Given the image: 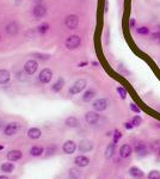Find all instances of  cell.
I'll return each instance as SVG.
<instances>
[{
    "label": "cell",
    "mask_w": 160,
    "mask_h": 179,
    "mask_svg": "<svg viewBox=\"0 0 160 179\" xmlns=\"http://www.w3.org/2000/svg\"><path fill=\"white\" fill-rule=\"evenodd\" d=\"M41 130L38 129V128H31L29 129V131H28V136L30 138H32V140H36V138H41Z\"/></svg>",
    "instance_id": "obj_18"
},
{
    "label": "cell",
    "mask_w": 160,
    "mask_h": 179,
    "mask_svg": "<svg viewBox=\"0 0 160 179\" xmlns=\"http://www.w3.org/2000/svg\"><path fill=\"white\" fill-rule=\"evenodd\" d=\"M152 38H153L154 41H157L160 43V30L159 31H157V32H153V34H152Z\"/></svg>",
    "instance_id": "obj_33"
},
{
    "label": "cell",
    "mask_w": 160,
    "mask_h": 179,
    "mask_svg": "<svg viewBox=\"0 0 160 179\" xmlns=\"http://www.w3.org/2000/svg\"><path fill=\"white\" fill-rule=\"evenodd\" d=\"M22 158V152L18 151V149H13V151H10L7 153V159L10 161H17Z\"/></svg>",
    "instance_id": "obj_13"
},
{
    "label": "cell",
    "mask_w": 160,
    "mask_h": 179,
    "mask_svg": "<svg viewBox=\"0 0 160 179\" xmlns=\"http://www.w3.org/2000/svg\"><path fill=\"white\" fill-rule=\"evenodd\" d=\"M136 32L140 34V35H148L149 34V29L146 28V27H141V28L136 29Z\"/></svg>",
    "instance_id": "obj_31"
},
{
    "label": "cell",
    "mask_w": 160,
    "mask_h": 179,
    "mask_svg": "<svg viewBox=\"0 0 160 179\" xmlns=\"http://www.w3.org/2000/svg\"><path fill=\"white\" fill-rule=\"evenodd\" d=\"M10 80V73L6 69H0V84H6Z\"/></svg>",
    "instance_id": "obj_19"
},
{
    "label": "cell",
    "mask_w": 160,
    "mask_h": 179,
    "mask_svg": "<svg viewBox=\"0 0 160 179\" xmlns=\"http://www.w3.org/2000/svg\"><path fill=\"white\" fill-rule=\"evenodd\" d=\"M135 153H137L139 156H145V155H147L148 149H147L145 143H142V142L136 143V146H135Z\"/></svg>",
    "instance_id": "obj_11"
},
{
    "label": "cell",
    "mask_w": 160,
    "mask_h": 179,
    "mask_svg": "<svg viewBox=\"0 0 160 179\" xmlns=\"http://www.w3.org/2000/svg\"><path fill=\"white\" fill-rule=\"evenodd\" d=\"M131 147L129 145H123L121 148H119V156L121 158H128L131 154Z\"/></svg>",
    "instance_id": "obj_15"
},
{
    "label": "cell",
    "mask_w": 160,
    "mask_h": 179,
    "mask_svg": "<svg viewBox=\"0 0 160 179\" xmlns=\"http://www.w3.org/2000/svg\"><path fill=\"white\" fill-rule=\"evenodd\" d=\"M65 24H66V27L68 29H75L78 27V24H79V18H78V16H75V14H69V16H67L66 17V19H65Z\"/></svg>",
    "instance_id": "obj_3"
},
{
    "label": "cell",
    "mask_w": 160,
    "mask_h": 179,
    "mask_svg": "<svg viewBox=\"0 0 160 179\" xmlns=\"http://www.w3.org/2000/svg\"><path fill=\"white\" fill-rule=\"evenodd\" d=\"M159 154H160V149H159Z\"/></svg>",
    "instance_id": "obj_40"
},
{
    "label": "cell",
    "mask_w": 160,
    "mask_h": 179,
    "mask_svg": "<svg viewBox=\"0 0 160 179\" xmlns=\"http://www.w3.org/2000/svg\"><path fill=\"white\" fill-rule=\"evenodd\" d=\"M1 149H4V146H0V151H1Z\"/></svg>",
    "instance_id": "obj_39"
},
{
    "label": "cell",
    "mask_w": 160,
    "mask_h": 179,
    "mask_svg": "<svg viewBox=\"0 0 160 179\" xmlns=\"http://www.w3.org/2000/svg\"><path fill=\"white\" fill-rule=\"evenodd\" d=\"M81 43V40L79 36L76 35H73V36H69L67 40H66V47L68 49H76Z\"/></svg>",
    "instance_id": "obj_2"
},
{
    "label": "cell",
    "mask_w": 160,
    "mask_h": 179,
    "mask_svg": "<svg viewBox=\"0 0 160 179\" xmlns=\"http://www.w3.org/2000/svg\"><path fill=\"white\" fill-rule=\"evenodd\" d=\"M37 67H38V65H37V62L35 61V60H29L27 63H25V66H24V70L28 73V74H34L36 70H37Z\"/></svg>",
    "instance_id": "obj_7"
},
{
    "label": "cell",
    "mask_w": 160,
    "mask_h": 179,
    "mask_svg": "<svg viewBox=\"0 0 160 179\" xmlns=\"http://www.w3.org/2000/svg\"><path fill=\"white\" fill-rule=\"evenodd\" d=\"M48 29H49V25H48L47 23H42V24L38 27V32H40L41 35H43V34H45V32L48 31Z\"/></svg>",
    "instance_id": "obj_28"
},
{
    "label": "cell",
    "mask_w": 160,
    "mask_h": 179,
    "mask_svg": "<svg viewBox=\"0 0 160 179\" xmlns=\"http://www.w3.org/2000/svg\"><path fill=\"white\" fill-rule=\"evenodd\" d=\"M85 87H86V80H84V79L76 80L75 83L73 84V86H71L69 93H71V95H78V93H80Z\"/></svg>",
    "instance_id": "obj_1"
},
{
    "label": "cell",
    "mask_w": 160,
    "mask_h": 179,
    "mask_svg": "<svg viewBox=\"0 0 160 179\" xmlns=\"http://www.w3.org/2000/svg\"><path fill=\"white\" fill-rule=\"evenodd\" d=\"M74 163H75V165L79 166V167H86L90 164V159H88L87 156H85V155H79V156L75 158Z\"/></svg>",
    "instance_id": "obj_10"
},
{
    "label": "cell",
    "mask_w": 160,
    "mask_h": 179,
    "mask_svg": "<svg viewBox=\"0 0 160 179\" xmlns=\"http://www.w3.org/2000/svg\"><path fill=\"white\" fill-rule=\"evenodd\" d=\"M63 84H65V80H63L62 78H60L58 81L52 86V90H53L54 92H59V91H61V90H62V87H63Z\"/></svg>",
    "instance_id": "obj_21"
},
{
    "label": "cell",
    "mask_w": 160,
    "mask_h": 179,
    "mask_svg": "<svg viewBox=\"0 0 160 179\" xmlns=\"http://www.w3.org/2000/svg\"><path fill=\"white\" fill-rule=\"evenodd\" d=\"M141 122H142V120H141L140 116H134V117L131 118V123H133L134 127H139V125L141 124Z\"/></svg>",
    "instance_id": "obj_29"
},
{
    "label": "cell",
    "mask_w": 160,
    "mask_h": 179,
    "mask_svg": "<svg viewBox=\"0 0 160 179\" xmlns=\"http://www.w3.org/2000/svg\"><path fill=\"white\" fill-rule=\"evenodd\" d=\"M124 127H126V129H128V130H130V129H133V128H134V125H133V123H129V122L124 123Z\"/></svg>",
    "instance_id": "obj_35"
},
{
    "label": "cell",
    "mask_w": 160,
    "mask_h": 179,
    "mask_svg": "<svg viewBox=\"0 0 160 179\" xmlns=\"http://www.w3.org/2000/svg\"><path fill=\"white\" fill-rule=\"evenodd\" d=\"M96 96V92L93 91V90H88L86 91L85 93H84V96H83V100L84 102H90V100H92L93 98Z\"/></svg>",
    "instance_id": "obj_23"
},
{
    "label": "cell",
    "mask_w": 160,
    "mask_h": 179,
    "mask_svg": "<svg viewBox=\"0 0 160 179\" xmlns=\"http://www.w3.org/2000/svg\"><path fill=\"white\" fill-rule=\"evenodd\" d=\"M62 149H63V152H65L66 154H73V153L75 152V149H76V145H75L74 141H66V142L63 143Z\"/></svg>",
    "instance_id": "obj_9"
},
{
    "label": "cell",
    "mask_w": 160,
    "mask_h": 179,
    "mask_svg": "<svg viewBox=\"0 0 160 179\" xmlns=\"http://www.w3.org/2000/svg\"><path fill=\"white\" fill-rule=\"evenodd\" d=\"M85 121L88 124H96L99 121V115L97 112H94V111H90L85 115Z\"/></svg>",
    "instance_id": "obj_8"
},
{
    "label": "cell",
    "mask_w": 160,
    "mask_h": 179,
    "mask_svg": "<svg viewBox=\"0 0 160 179\" xmlns=\"http://www.w3.org/2000/svg\"><path fill=\"white\" fill-rule=\"evenodd\" d=\"M18 24L17 23H15V22H11L7 27H6V32L9 34V35H11V36H13V35H16L17 32H18Z\"/></svg>",
    "instance_id": "obj_16"
},
{
    "label": "cell",
    "mask_w": 160,
    "mask_h": 179,
    "mask_svg": "<svg viewBox=\"0 0 160 179\" xmlns=\"http://www.w3.org/2000/svg\"><path fill=\"white\" fill-rule=\"evenodd\" d=\"M13 168H15V166L11 163H6V164L1 165V171H4V172H12Z\"/></svg>",
    "instance_id": "obj_25"
},
{
    "label": "cell",
    "mask_w": 160,
    "mask_h": 179,
    "mask_svg": "<svg viewBox=\"0 0 160 179\" xmlns=\"http://www.w3.org/2000/svg\"><path fill=\"white\" fill-rule=\"evenodd\" d=\"M0 179H9L6 176H0Z\"/></svg>",
    "instance_id": "obj_37"
},
{
    "label": "cell",
    "mask_w": 160,
    "mask_h": 179,
    "mask_svg": "<svg viewBox=\"0 0 160 179\" xmlns=\"http://www.w3.org/2000/svg\"><path fill=\"white\" fill-rule=\"evenodd\" d=\"M115 146H116V143H110L108 147H106V149H105V158L106 159H110L112 155H114V153H115Z\"/></svg>",
    "instance_id": "obj_20"
},
{
    "label": "cell",
    "mask_w": 160,
    "mask_h": 179,
    "mask_svg": "<svg viewBox=\"0 0 160 179\" xmlns=\"http://www.w3.org/2000/svg\"><path fill=\"white\" fill-rule=\"evenodd\" d=\"M52 77H53V72L50 69L45 68L40 73V81L43 84H48L52 80Z\"/></svg>",
    "instance_id": "obj_6"
},
{
    "label": "cell",
    "mask_w": 160,
    "mask_h": 179,
    "mask_svg": "<svg viewBox=\"0 0 160 179\" xmlns=\"http://www.w3.org/2000/svg\"><path fill=\"white\" fill-rule=\"evenodd\" d=\"M80 176H81V173H80L76 168H71V170H69V177L72 179H79L80 178Z\"/></svg>",
    "instance_id": "obj_26"
},
{
    "label": "cell",
    "mask_w": 160,
    "mask_h": 179,
    "mask_svg": "<svg viewBox=\"0 0 160 179\" xmlns=\"http://www.w3.org/2000/svg\"><path fill=\"white\" fill-rule=\"evenodd\" d=\"M17 130H18V124L17 123H9L6 125V128H5V135H7V136H11V135H13L17 133Z\"/></svg>",
    "instance_id": "obj_14"
},
{
    "label": "cell",
    "mask_w": 160,
    "mask_h": 179,
    "mask_svg": "<svg viewBox=\"0 0 160 179\" xmlns=\"http://www.w3.org/2000/svg\"><path fill=\"white\" fill-rule=\"evenodd\" d=\"M66 124H67L68 127L76 128V127L79 125V121H78V118H76V117H68V118L66 120Z\"/></svg>",
    "instance_id": "obj_24"
},
{
    "label": "cell",
    "mask_w": 160,
    "mask_h": 179,
    "mask_svg": "<svg viewBox=\"0 0 160 179\" xmlns=\"http://www.w3.org/2000/svg\"><path fill=\"white\" fill-rule=\"evenodd\" d=\"M130 27H135V19H130Z\"/></svg>",
    "instance_id": "obj_36"
},
{
    "label": "cell",
    "mask_w": 160,
    "mask_h": 179,
    "mask_svg": "<svg viewBox=\"0 0 160 179\" xmlns=\"http://www.w3.org/2000/svg\"><path fill=\"white\" fill-rule=\"evenodd\" d=\"M43 152H44V149L42 148V147H40V146H35V147H32V148L30 149V154H31L32 156H40Z\"/></svg>",
    "instance_id": "obj_22"
},
{
    "label": "cell",
    "mask_w": 160,
    "mask_h": 179,
    "mask_svg": "<svg viewBox=\"0 0 160 179\" xmlns=\"http://www.w3.org/2000/svg\"><path fill=\"white\" fill-rule=\"evenodd\" d=\"M92 106L96 111H104L108 108V100L105 98H99L93 103Z\"/></svg>",
    "instance_id": "obj_5"
},
{
    "label": "cell",
    "mask_w": 160,
    "mask_h": 179,
    "mask_svg": "<svg viewBox=\"0 0 160 179\" xmlns=\"http://www.w3.org/2000/svg\"><path fill=\"white\" fill-rule=\"evenodd\" d=\"M117 92L119 93V96H121L122 99H126V98H127V91H126L122 86H118V87H117Z\"/></svg>",
    "instance_id": "obj_30"
},
{
    "label": "cell",
    "mask_w": 160,
    "mask_h": 179,
    "mask_svg": "<svg viewBox=\"0 0 160 179\" xmlns=\"http://www.w3.org/2000/svg\"><path fill=\"white\" fill-rule=\"evenodd\" d=\"M148 179H160V171H157V170L151 171L148 174Z\"/></svg>",
    "instance_id": "obj_27"
},
{
    "label": "cell",
    "mask_w": 160,
    "mask_h": 179,
    "mask_svg": "<svg viewBox=\"0 0 160 179\" xmlns=\"http://www.w3.org/2000/svg\"><path fill=\"white\" fill-rule=\"evenodd\" d=\"M129 173H130V176L135 177V178H141V177H144L142 170H140V168L136 167V166H133V167L129 168Z\"/></svg>",
    "instance_id": "obj_17"
},
{
    "label": "cell",
    "mask_w": 160,
    "mask_h": 179,
    "mask_svg": "<svg viewBox=\"0 0 160 179\" xmlns=\"http://www.w3.org/2000/svg\"><path fill=\"white\" fill-rule=\"evenodd\" d=\"M93 149V142L91 140H87V138H84L80 141L79 143V151L81 153H87V152L92 151Z\"/></svg>",
    "instance_id": "obj_4"
},
{
    "label": "cell",
    "mask_w": 160,
    "mask_h": 179,
    "mask_svg": "<svg viewBox=\"0 0 160 179\" xmlns=\"http://www.w3.org/2000/svg\"><path fill=\"white\" fill-rule=\"evenodd\" d=\"M45 13H47V10H45V7L43 5H36L35 6V9H34V16L35 17L42 18V17L45 16Z\"/></svg>",
    "instance_id": "obj_12"
},
{
    "label": "cell",
    "mask_w": 160,
    "mask_h": 179,
    "mask_svg": "<svg viewBox=\"0 0 160 179\" xmlns=\"http://www.w3.org/2000/svg\"><path fill=\"white\" fill-rule=\"evenodd\" d=\"M122 138V134L118 131V130H115V135H114V143H117L118 140Z\"/></svg>",
    "instance_id": "obj_32"
},
{
    "label": "cell",
    "mask_w": 160,
    "mask_h": 179,
    "mask_svg": "<svg viewBox=\"0 0 160 179\" xmlns=\"http://www.w3.org/2000/svg\"><path fill=\"white\" fill-rule=\"evenodd\" d=\"M1 125H2V121L0 120V128H1Z\"/></svg>",
    "instance_id": "obj_38"
},
{
    "label": "cell",
    "mask_w": 160,
    "mask_h": 179,
    "mask_svg": "<svg viewBox=\"0 0 160 179\" xmlns=\"http://www.w3.org/2000/svg\"><path fill=\"white\" fill-rule=\"evenodd\" d=\"M130 110L134 111L135 113H140V112H141L140 108H139V106H136V104H134V103H133V104H130Z\"/></svg>",
    "instance_id": "obj_34"
}]
</instances>
